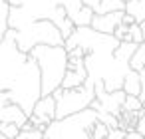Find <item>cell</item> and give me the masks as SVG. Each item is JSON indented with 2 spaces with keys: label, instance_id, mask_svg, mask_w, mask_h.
Listing matches in <instances>:
<instances>
[{
  "label": "cell",
  "instance_id": "cell-24",
  "mask_svg": "<svg viewBox=\"0 0 145 139\" xmlns=\"http://www.w3.org/2000/svg\"><path fill=\"white\" fill-rule=\"evenodd\" d=\"M139 80H141V93H139V99H141L143 109H145V68L139 72Z\"/></svg>",
  "mask_w": 145,
  "mask_h": 139
},
{
  "label": "cell",
  "instance_id": "cell-10",
  "mask_svg": "<svg viewBox=\"0 0 145 139\" xmlns=\"http://www.w3.org/2000/svg\"><path fill=\"white\" fill-rule=\"evenodd\" d=\"M88 80V70H66L64 74V80H62V85L64 89H70V87H80L84 85Z\"/></svg>",
  "mask_w": 145,
  "mask_h": 139
},
{
  "label": "cell",
  "instance_id": "cell-6",
  "mask_svg": "<svg viewBox=\"0 0 145 139\" xmlns=\"http://www.w3.org/2000/svg\"><path fill=\"white\" fill-rule=\"evenodd\" d=\"M125 91L123 89H115V91H107L103 87V84H95V97L91 101V109L95 111H107L113 115H119L123 109V101H125Z\"/></svg>",
  "mask_w": 145,
  "mask_h": 139
},
{
  "label": "cell",
  "instance_id": "cell-20",
  "mask_svg": "<svg viewBox=\"0 0 145 139\" xmlns=\"http://www.w3.org/2000/svg\"><path fill=\"white\" fill-rule=\"evenodd\" d=\"M107 135H109V127L103 123V121H95V125H93V129H91V139H107Z\"/></svg>",
  "mask_w": 145,
  "mask_h": 139
},
{
  "label": "cell",
  "instance_id": "cell-5",
  "mask_svg": "<svg viewBox=\"0 0 145 139\" xmlns=\"http://www.w3.org/2000/svg\"><path fill=\"white\" fill-rule=\"evenodd\" d=\"M52 95L56 97V119H60V117H66V115H72L76 111L89 107L95 97V85L93 82L86 80V84L80 87H70V89L58 87L54 89Z\"/></svg>",
  "mask_w": 145,
  "mask_h": 139
},
{
  "label": "cell",
  "instance_id": "cell-30",
  "mask_svg": "<svg viewBox=\"0 0 145 139\" xmlns=\"http://www.w3.org/2000/svg\"><path fill=\"white\" fill-rule=\"evenodd\" d=\"M0 40H2V38H0Z\"/></svg>",
  "mask_w": 145,
  "mask_h": 139
},
{
  "label": "cell",
  "instance_id": "cell-16",
  "mask_svg": "<svg viewBox=\"0 0 145 139\" xmlns=\"http://www.w3.org/2000/svg\"><path fill=\"white\" fill-rule=\"evenodd\" d=\"M54 4H58V6H64L66 8V12H68V16L74 20V16L82 10V6H84V2L82 0H52Z\"/></svg>",
  "mask_w": 145,
  "mask_h": 139
},
{
  "label": "cell",
  "instance_id": "cell-15",
  "mask_svg": "<svg viewBox=\"0 0 145 139\" xmlns=\"http://www.w3.org/2000/svg\"><path fill=\"white\" fill-rule=\"evenodd\" d=\"M135 48H137V44L135 42H119L117 44V48L113 50V56L117 58V60H123V62H129V58L133 56V52H135Z\"/></svg>",
  "mask_w": 145,
  "mask_h": 139
},
{
  "label": "cell",
  "instance_id": "cell-28",
  "mask_svg": "<svg viewBox=\"0 0 145 139\" xmlns=\"http://www.w3.org/2000/svg\"><path fill=\"white\" fill-rule=\"evenodd\" d=\"M0 139H6V137H4V135H2V133H0Z\"/></svg>",
  "mask_w": 145,
  "mask_h": 139
},
{
  "label": "cell",
  "instance_id": "cell-12",
  "mask_svg": "<svg viewBox=\"0 0 145 139\" xmlns=\"http://www.w3.org/2000/svg\"><path fill=\"white\" fill-rule=\"evenodd\" d=\"M125 12L135 18V22H145V0H125Z\"/></svg>",
  "mask_w": 145,
  "mask_h": 139
},
{
  "label": "cell",
  "instance_id": "cell-13",
  "mask_svg": "<svg viewBox=\"0 0 145 139\" xmlns=\"http://www.w3.org/2000/svg\"><path fill=\"white\" fill-rule=\"evenodd\" d=\"M125 10V0H99L97 6L93 8L95 14H105V12H117Z\"/></svg>",
  "mask_w": 145,
  "mask_h": 139
},
{
  "label": "cell",
  "instance_id": "cell-27",
  "mask_svg": "<svg viewBox=\"0 0 145 139\" xmlns=\"http://www.w3.org/2000/svg\"><path fill=\"white\" fill-rule=\"evenodd\" d=\"M139 26H141V32H143V42H145V22H141Z\"/></svg>",
  "mask_w": 145,
  "mask_h": 139
},
{
  "label": "cell",
  "instance_id": "cell-21",
  "mask_svg": "<svg viewBox=\"0 0 145 139\" xmlns=\"http://www.w3.org/2000/svg\"><path fill=\"white\" fill-rule=\"evenodd\" d=\"M0 133L6 139H16L18 133H20V127L16 123H0Z\"/></svg>",
  "mask_w": 145,
  "mask_h": 139
},
{
  "label": "cell",
  "instance_id": "cell-29",
  "mask_svg": "<svg viewBox=\"0 0 145 139\" xmlns=\"http://www.w3.org/2000/svg\"><path fill=\"white\" fill-rule=\"evenodd\" d=\"M6 2H8V0H6Z\"/></svg>",
  "mask_w": 145,
  "mask_h": 139
},
{
  "label": "cell",
  "instance_id": "cell-26",
  "mask_svg": "<svg viewBox=\"0 0 145 139\" xmlns=\"http://www.w3.org/2000/svg\"><path fill=\"white\" fill-rule=\"evenodd\" d=\"M82 2H84L86 6H89V8H95V6H97V2H99V0H82Z\"/></svg>",
  "mask_w": 145,
  "mask_h": 139
},
{
  "label": "cell",
  "instance_id": "cell-7",
  "mask_svg": "<svg viewBox=\"0 0 145 139\" xmlns=\"http://www.w3.org/2000/svg\"><path fill=\"white\" fill-rule=\"evenodd\" d=\"M26 121V111L10 99L8 91H0V123H16L18 127H22Z\"/></svg>",
  "mask_w": 145,
  "mask_h": 139
},
{
  "label": "cell",
  "instance_id": "cell-3",
  "mask_svg": "<svg viewBox=\"0 0 145 139\" xmlns=\"http://www.w3.org/2000/svg\"><path fill=\"white\" fill-rule=\"evenodd\" d=\"M97 121V113L91 107L76 111L72 115L54 119L44 129V139H91V129Z\"/></svg>",
  "mask_w": 145,
  "mask_h": 139
},
{
  "label": "cell",
  "instance_id": "cell-11",
  "mask_svg": "<svg viewBox=\"0 0 145 139\" xmlns=\"http://www.w3.org/2000/svg\"><path fill=\"white\" fill-rule=\"evenodd\" d=\"M121 89H123L127 95H137V97H139V93H141V80H139V72L129 70V72L125 74V78H123V85H121Z\"/></svg>",
  "mask_w": 145,
  "mask_h": 139
},
{
  "label": "cell",
  "instance_id": "cell-22",
  "mask_svg": "<svg viewBox=\"0 0 145 139\" xmlns=\"http://www.w3.org/2000/svg\"><path fill=\"white\" fill-rule=\"evenodd\" d=\"M113 36H115V38H117L119 42H129V40H131V34H129V26L121 22V24H119V26H117V28L113 30ZM131 42H133V40H131Z\"/></svg>",
  "mask_w": 145,
  "mask_h": 139
},
{
  "label": "cell",
  "instance_id": "cell-8",
  "mask_svg": "<svg viewBox=\"0 0 145 139\" xmlns=\"http://www.w3.org/2000/svg\"><path fill=\"white\" fill-rule=\"evenodd\" d=\"M123 14L125 10H117V12H105V14H95L93 12V18H91V28L101 32V34H113V30L121 24L123 20Z\"/></svg>",
  "mask_w": 145,
  "mask_h": 139
},
{
  "label": "cell",
  "instance_id": "cell-9",
  "mask_svg": "<svg viewBox=\"0 0 145 139\" xmlns=\"http://www.w3.org/2000/svg\"><path fill=\"white\" fill-rule=\"evenodd\" d=\"M32 115H36L42 123H50V121H54L56 119V97L52 95V93H48V95H42L36 103H34V107H32Z\"/></svg>",
  "mask_w": 145,
  "mask_h": 139
},
{
  "label": "cell",
  "instance_id": "cell-25",
  "mask_svg": "<svg viewBox=\"0 0 145 139\" xmlns=\"http://www.w3.org/2000/svg\"><path fill=\"white\" fill-rule=\"evenodd\" d=\"M125 139H145L137 129H131V131H125Z\"/></svg>",
  "mask_w": 145,
  "mask_h": 139
},
{
  "label": "cell",
  "instance_id": "cell-2",
  "mask_svg": "<svg viewBox=\"0 0 145 139\" xmlns=\"http://www.w3.org/2000/svg\"><path fill=\"white\" fill-rule=\"evenodd\" d=\"M28 54L36 60V64L40 68L42 95L54 93V89H58L62 85L64 74L68 70V50L64 46L40 44V46H34Z\"/></svg>",
  "mask_w": 145,
  "mask_h": 139
},
{
  "label": "cell",
  "instance_id": "cell-1",
  "mask_svg": "<svg viewBox=\"0 0 145 139\" xmlns=\"http://www.w3.org/2000/svg\"><path fill=\"white\" fill-rule=\"evenodd\" d=\"M0 91H8L10 99L18 103L26 115L32 113L34 103L42 97L40 68L28 52L16 46L12 28L0 40Z\"/></svg>",
  "mask_w": 145,
  "mask_h": 139
},
{
  "label": "cell",
  "instance_id": "cell-23",
  "mask_svg": "<svg viewBox=\"0 0 145 139\" xmlns=\"http://www.w3.org/2000/svg\"><path fill=\"white\" fill-rule=\"evenodd\" d=\"M129 34H131V40H133L135 44H141V42H143V32H141V26H139V22H133V24H129Z\"/></svg>",
  "mask_w": 145,
  "mask_h": 139
},
{
  "label": "cell",
  "instance_id": "cell-14",
  "mask_svg": "<svg viewBox=\"0 0 145 139\" xmlns=\"http://www.w3.org/2000/svg\"><path fill=\"white\" fill-rule=\"evenodd\" d=\"M129 68L135 70V72H141V70L145 68V42L137 44L133 56L129 58Z\"/></svg>",
  "mask_w": 145,
  "mask_h": 139
},
{
  "label": "cell",
  "instance_id": "cell-19",
  "mask_svg": "<svg viewBox=\"0 0 145 139\" xmlns=\"http://www.w3.org/2000/svg\"><path fill=\"white\" fill-rule=\"evenodd\" d=\"M97 113V119L99 121H103L109 129H115V127H119V119H117V115H113V113H107V111H95Z\"/></svg>",
  "mask_w": 145,
  "mask_h": 139
},
{
  "label": "cell",
  "instance_id": "cell-17",
  "mask_svg": "<svg viewBox=\"0 0 145 139\" xmlns=\"http://www.w3.org/2000/svg\"><path fill=\"white\" fill-rule=\"evenodd\" d=\"M8 14H10V4L6 0H0V38L8 30Z\"/></svg>",
  "mask_w": 145,
  "mask_h": 139
},
{
  "label": "cell",
  "instance_id": "cell-4",
  "mask_svg": "<svg viewBox=\"0 0 145 139\" xmlns=\"http://www.w3.org/2000/svg\"><path fill=\"white\" fill-rule=\"evenodd\" d=\"M14 40L22 52H30L34 46H40V44L64 46V36H62L60 28L48 18L34 20V22L26 24L24 28L14 30Z\"/></svg>",
  "mask_w": 145,
  "mask_h": 139
},
{
  "label": "cell",
  "instance_id": "cell-18",
  "mask_svg": "<svg viewBox=\"0 0 145 139\" xmlns=\"http://www.w3.org/2000/svg\"><path fill=\"white\" fill-rule=\"evenodd\" d=\"M123 109L125 111H139V109H143V103H141V99L137 97V95H125V101H123Z\"/></svg>",
  "mask_w": 145,
  "mask_h": 139
}]
</instances>
